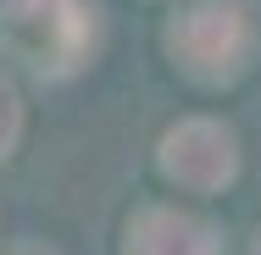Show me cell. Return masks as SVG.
<instances>
[{
  "label": "cell",
  "instance_id": "cell-1",
  "mask_svg": "<svg viewBox=\"0 0 261 255\" xmlns=\"http://www.w3.org/2000/svg\"><path fill=\"white\" fill-rule=\"evenodd\" d=\"M167 55L195 83H233L256 55L250 0H184L167 22Z\"/></svg>",
  "mask_w": 261,
  "mask_h": 255
},
{
  "label": "cell",
  "instance_id": "cell-2",
  "mask_svg": "<svg viewBox=\"0 0 261 255\" xmlns=\"http://www.w3.org/2000/svg\"><path fill=\"white\" fill-rule=\"evenodd\" d=\"M0 28L11 50L39 72H72L89 50V11L84 0H6Z\"/></svg>",
  "mask_w": 261,
  "mask_h": 255
},
{
  "label": "cell",
  "instance_id": "cell-3",
  "mask_svg": "<svg viewBox=\"0 0 261 255\" xmlns=\"http://www.w3.org/2000/svg\"><path fill=\"white\" fill-rule=\"evenodd\" d=\"M156 161H161V172H167L178 189L217 194V189H228L233 172H239V139H233V128H222V122H211V117H189V122H178V128L161 133V155Z\"/></svg>",
  "mask_w": 261,
  "mask_h": 255
},
{
  "label": "cell",
  "instance_id": "cell-4",
  "mask_svg": "<svg viewBox=\"0 0 261 255\" xmlns=\"http://www.w3.org/2000/svg\"><path fill=\"white\" fill-rule=\"evenodd\" d=\"M122 255H217V239L200 216L172 211V205H145L128 222Z\"/></svg>",
  "mask_w": 261,
  "mask_h": 255
},
{
  "label": "cell",
  "instance_id": "cell-5",
  "mask_svg": "<svg viewBox=\"0 0 261 255\" xmlns=\"http://www.w3.org/2000/svg\"><path fill=\"white\" fill-rule=\"evenodd\" d=\"M17 139H22V100H17V89L0 78V161L17 150Z\"/></svg>",
  "mask_w": 261,
  "mask_h": 255
},
{
  "label": "cell",
  "instance_id": "cell-6",
  "mask_svg": "<svg viewBox=\"0 0 261 255\" xmlns=\"http://www.w3.org/2000/svg\"><path fill=\"white\" fill-rule=\"evenodd\" d=\"M256 255H261V233H256Z\"/></svg>",
  "mask_w": 261,
  "mask_h": 255
}]
</instances>
